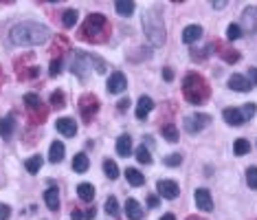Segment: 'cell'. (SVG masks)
<instances>
[{
  "mask_svg": "<svg viewBox=\"0 0 257 220\" xmlns=\"http://www.w3.org/2000/svg\"><path fill=\"white\" fill-rule=\"evenodd\" d=\"M97 110H99V101H97L95 95H84L79 99V112H81V117H84L86 121H90L92 115H95Z\"/></svg>",
  "mask_w": 257,
  "mask_h": 220,
  "instance_id": "cell-9",
  "label": "cell"
},
{
  "mask_svg": "<svg viewBox=\"0 0 257 220\" xmlns=\"http://www.w3.org/2000/svg\"><path fill=\"white\" fill-rule=\"evenodd\" d=\"M158 203H161V198H158L156 194H150V196H147V205H150V207H158Z\"/></svg>",
  "mask_w": 257,
  "mask_h": 220,
  "instance_id": "cell-42",
  "label": "cell"
},
{
  "mask_svg": "<svg viewBox=\"0 0 257 220\" xmlns=\"http://www.w3.org/2000/svg\"><path fill=\"white\" fill-rule=\"evenodd\" d=\"M246 183H249L251 189H257V167L255 165L246 170Z\"/></svg>",
  "mask_w": 257,
  "mask_h": 220,
  "instance_id": "cell-34",
  "label": "cell"
},
{
  "mask_svg": "<svg viewBox=\"0 0 257 220\" xmlns=\"http://www.w3.org/2000/svg\"><path fill=\"white\" fill-rule=\"evenodd\" d=\"M128 108H130V99H121V101H119V110L126 112Z\"/></svg>",
  "mask_w": 257,
  "mask_h": 220,
  "instance_id": "cell-46",
  "label": "cell"
},
{
  "mask_svg": "<svg viewBox=\"0 0 257 220\" xmlns=\"http://www.w3.org/2000/svg\"><path fill=\"white\" fill-rule=\"evenodd\" d=\"M143 31H145V38L152 47H163L165 44V22L161 18V9L154 7V9H147L143 13Z\"/></svg>",
  "mask_w": 257,
  "mask_h": 220,
  "instance_id": "cell-2",
  "label": "cell"
},
{
  "mask_svg": "<svg viewBox=\"0 0 257 220\" xmlns=\"http://www.w3.org/2000/svg\"><path fill=\"white\" fill-rule=\"evenodd\" d=\"M42 163H44V158L40 156V154H35V156L27 158L24 167H27V172H29V174H38V172H40V167H42Z\"/></svg>",
  "mask_w": 257,
  "mask_h": 220,
  "instance_id": "cell-26",
  "label": "cell"
},
{
  "mask_svg": "<svg viewBox=\"0 0 257 220\" xmlns=\"http://www.w3.org/2000/svg\"><path fill=\"white\" fill-rule=\"evenodd\" d=\"M200 38H202V27H200V24H189V27H185V31H183L185 44H193V42H198Z\"/></svg>",
  "mask_w": 257,
  "mask_h": 220,
  "instance_id": "cell-15",
  "label": "cell"
},
{
  "mask_svg": "<svg viewBox=\"0 0 257 220\" xmlns=\"http://www.w3.org/2000/svg\"><path fill=\"white\" fill-rule=\"evenodd\" d=\"M233 152H235L238 156L249 154V152H251V143L246 141V139H235V143H233Z\"/></svg>",
  "mask_w": 257,
  "mask_h": 220,
  "instance_id": "cell-30",
  "label": "cell"
},
{
  "mask_svg": "<svg viewBox=\"0 0 257 220\" xmlns=\"http://www.w3.org/2000/svg\"><path fill=\"white\" fill-rule=\"evenodd\" d=\"M181 163H183V156L181 154H169L165 158V165H172V167H178Z\"/></svg>",
  "mask_w": 257,
  "mask_h": 220,
  "instance_id": "cell-39",
  "label": "cell"
},
{
  "mask_svg": "<svg viewBox=\"0 0 257 220\" xmlns=\"http://www.w3.org/2000/svg\"><path fill=\"white\" fill-rule=\"evenodd\" d=\"M136 158H138L141 163H150V161H152V156H150V152H147L145 146H138V147H136Z\"/></svg>",
  "mask_w": 257,
  "mask_h": 220,
  "instance_id": "cell-38",
  "label": "cell"
},
{
  "mask_svg": "<svg viewBox=\"0 0 257 220\" xmlns=\"http://www.w3.org/2000/svg\"><path fill=\"white\" fill-rule=\"evenodd\" d=\"M126 176H128V183H130L132 187H141L143 183H145V176H143L138 170H134V167H128L126 170Z\"/></svg>",
  "mask_w": 257,
  "mask_h": 220,
  "instance_id": "cell-23",
  "label": "cell"
},
{
  "mask_svg": "<svg viewBox=\"0 0 257 220\" xmlns=\"http://www.w3.org/2000/svg\"><path fill=\"white\" fill-rule=\"evenodd\" d=\"M209 93H211V90H209V84L200 77L198 73H189L187 77L183 79V95L189 104L200 106L209 97Z\"/></svg>",
  "mask_w": 257,
  "mask_h": 220,
  "instance_id": "cell-3",
  "label": "cell"
},
{
  "mask_svg": "<svg viewBox=\"0 0 257 220\" xmlns=\"http://www.w3.org/2000/svg\"><path fill=\"white\" fill-rule=\"evenodd\" d=\"M126 216L130 218V220H141L143 218L141 203L134 201V198H128V201H126Z\"/></svg>",
  "mask_w": 257,
  "mask_h": 220,
  "instance_id": "cell-17",
  "label": "cell"
},
{
  "mask_svg": "<svg viewBox=\"0 0 257 220\" xmlns=\"http://www.w3.org/2000/svg\"><path fill=\"white\" fill-rule=\"evenodd\" d=\"M158 194H161L163 198H169V201H174V198H178V194H181V189L174 181H158Z\"/></svg>",
  "mask_w": 257,
  "mask_h": 220,
  "instance_id": "cell-13",
  "label": "cell"
},
{
  "mask_svg": "<svg viewBox=\"0 0 257 220\" xmlns=\"http://www.w3.org/2000/svg\"><path fill=\"white\" fill-rule=\"evenodd\" d=\"M75 22H77V11L75 9H66V11L62 13V24H64V29L75 27Z\"/></svg>",
  "mask_w": 257,
  "mask_h": 220,
  "instance_id": "cell-29",
  "label": "cell"
},
{
  "mask_svg": "<svg viewBox=\"0 0 257 220\" xmlns=\"http://www.w3.org/2000/svg\"><path fill=\"white\" fill-rule=\"evenodd\" d=\"M60 135L64 137H75L77 135V124L75 119H70V117H64V119H58V124H55Z\"/></svg>",
  "mask_w": 257,
  "mask_h": 220,
  "instance_id": "cell-14",
  "label": "cell"
},
{
  "mask_svg": "<svg viewBox=\"0 0 257 220\" xmlns=\"http://www.w3.org/2000/svg\"><path fill=\"white\" fill-rule=\"evenodd\" d=\"M163 137H165L169 143H176L178 141V130L174 126H165L163 128Z\"/></svg>",
  "mask_w": 257,
  "mask_h": 220,
  "instance_id": "cell-33",
  "label": "cell"
},
{
  "mask_svg": "<svg viewBox=\"0 0 257 220\" xmlns=\"http://www.w3.org/2000/svg\"><path fill=\"white\" fill-rule=\"evenodd\" d=\"M196 207L200 209V212H213V198L211 194H209V189H196Z\"/></svg>",
  "mask_w": 257,
  "mask_h": 220,
  "instance_id": "cell-12",
  "label": "cell"
},
{
  "mask_svg": "<svg viewBox=\"0 0 257 220\" xmlns=\"http://www.w3.org/2000/svg\"><path fill=\"white\" fill-rule=\"evenodd\" d=\"M106 33H108V22H106V16L101 13H90L86 18V22L81 24V31H79V38L86 40V42H104L106 40Z\"/></svg>",
  "mask_w": 257,
  "mask_h": 220,
  "instance_id": "cell-4",
  "label": "cell"
},
{
  "mask_svg": "<svg viewBox=\"0 0 257 220\" xmlns=\"http://www.w3.org/2000/svg\"><path fill=\"white\" fill-rule=\"evenodd\" d=\"M211 124V117L204 115V112H193V115L185 117V130L189 132V135H196V132L204 130V126Z\"/></svg>",
  "mask_w": 257,
  "mask_h": 220,
  "instance_id": "cell-7",
  "label": "cell"
},
{
  "mask_svg": "<svg viewBox=\"0 0 257 220\" xmlns=\"http://www.w3.org/2000/svg\"><path fill=\"white\" fill-rule=\"evenodd\" d=\"M44 203H46V207H49L51 212H58L60 209V192H58V187L55 185H51L44 192Z\"/></svg>",
  "mask_w": 257,
  "mask_h": 220,
  "instance_id": "cell-16",
  "label": "cell"
},
{
  "mask_svg": "<svg viewBox=\"0 0 257 220\" xmlns=\"http://www.w3.org/2000/svg\"><path fill=\"white\" fill-rule=\"evenodd\" d=\"M24 104H27V110H29L31 119H33L35 124H40V121L46 117V108H44L42 99H40L35 93H27V95H24Z\"/></svg>",
  "mask_w": 257,
  "mask_h": 220,
  "instance_id": "cell-6",
  "label": "cell"
},
{
  "mask_svg": "<svg viewBox=\"0 0 257 220\" xmlns=\"http://www.w3.org/2000/svg\"><path fill=\"white\" fill-rule=\"evenodd\" d=\"M117 152L121 156H130L132 154V137L130 135H121L117 139Z\"/></svg>",
  "mask_w": 257,
  "mask_h": 220,
  "instance_id": "cell-21",
  "label": "cell"
},
{
  "mask_svg": "<svg viewBox=\"0 0 257 220\" xmlns=\"http://www.w3.org/2000/svg\"><path fill=\"white\" fill-rule=\"evenodd\" d=\"M13 130H15L13 117H2V119H0V137H2V139H11Z\"/></svg>",
  "mask_w": 257,
  "mask_h": 220,
  "instance_id": "cell-22",
  "label": "cell"
},
{
  "mask_svg": "<svg viewBox=\"0 0 257 220\" xmlns=\"http://www.w3.org/2000/svg\"><path fill=\"white\" fill-rule=\"evenodd\" d=\"M90 64L95 66L97 73H106V62H104V60L95 58V55H90V53H84V51H75V55H73V64H70V69H73V73L77 75V77L88 79Z\"/></svg>",
  "mask_w": 257,
  "mask_h": 220,
  "instance_id": "cell-5",
  "label": "cell"
},
{
  "mask_svg": "<svg viewBox=\"0 0 257 220\" xmlns=\"http://www.w3.org/2000/svg\"><path fill=\"white\" fill-rule=\"evenodd\" d=\"M70 218H73V220H86V214L81 212V209H73V214H70Z\"/></svg>",
  "mask_w": 257,
  "mask_h": 220,
  "instance_id": "cell-43",
  "label": "cell"
},
{
  "mask_svg": "<svg viewBox=\"0 0 257 220\" xmlns=\"http://www.w3.org/2000/svg\"><path fill=\"white\" fill-rule=\"evenodd\" d=\"M9 218H11V207L0 203V220H9Z\"/></svg>",
  "mask_w": 257,
  "mask_h": 220,
  "instance_id": "cell-41",
  "label": "cell"
},
{
  "mask_svg": "<svg viewBox=\"0 0 257 220\" xmlns=\"http://www.w3.org/2000/svg\"><path fill=\"white\" fill-rule=\"evenodd\" d=\"M51 75H53V77H58V75L62 73V60L58 58V60H53V62H51V71H49Z\"/></svg>",
  "mask_w": 257,
  "mask_h": 220,
  "instance_id": "cell-40",
  "label": "cell"
},
{
  "mask_svg": "<svg viewBox=\"0 0 257 220\" xmlns=\"http://www.w3.org/2000/svg\"><path fill=\"white\" fill-rule=\"evenodd\" d=\"M152 108H154V101H152L147 95H143L141 99H138V104H136V117H138L141 121L147 119V115L152 112Z\"/></svg>",
  "mask_w": 257,
  "mask_h": 220,
  "instance_id": "cell-18",
  "label": "cell"
},
{
  "mask_svg": "<svg viewBox=\"0 0 257 220\" xmlns=\"http://www.w3.org/2000/svg\"><path fill=\"white\" fill-rule=\"evenodd\" d=\"M161 220H176V216L174 214H165V216H161Z\"/></svg>",
  "mask_w": 257,
  "mask_h": 220,
  "instance_id": "cell-48",
  "label": "cell"
},
{
  "mask_svg": "<svg viewBox=\"0 0 257 220\" xmlns=\"http://www.w3.org/2000/svg\"><path fill=\"white\" fill-rule=\"evenodd\" d=\"M249 81L251 84H257V69L253 66V69H249Z\"/></svg>",
  "mask_w": 257,
  "mask_h": 220,
  "instance_id": "cell-44",
  "label": "cell"
},
{
  "mask_svg": "<svg viewBox=\"0 0 257 220\" xmlns=\"http://www.w3.org/2000/svg\"><path fill=\"white\" fill-rule=\"evenodd\" d=\"M229 88L235 90V93H249V90L253 88V84H251L249 77H244V75L233 73V75L229 77Z\"/></svg>",
  "mask_w": 257,
  "mask_h": 220,
  "instance_id": "cell-11",
  "label": "cell"
},
{
  "mask_svg": "<svg viewBox=\"0 0 257 220\" xmlns=\"http://www.w3.org/2000/svg\"><path fill=\"white\" fill-rule=\"evenodd\" d=\"M227 7V0H215L213 2V9H224Z\"/></svg>",
  "mask_w": 257,
  "mask_h": 220,
  "instance_id": "cell-47",
  "label": "cell"
},
{
  "mask_svg": "<svg viewBox=\"0 0 257 220\" xmlns=\"http://www.w3.org/2000/svg\"><path fill=\"white\" fill-rule=\"evenodd\" d=\"M51 38V29L40 22H20L11 27L9 40L15 47H40Z\"/></svg>",
  "mask_w": 257,
  "mask_h": 220,
  "instance_id": "cell-1",
  "label": "cell"
},
{
  "mask_svg": "<svg viewBox=\"0 0 257 220\" xmlns=\"http://www.w3.org/2000/svg\"><path fill=\"white\" fill-rule=\"evenodd\" d=\"M222 115H224V119H227L229 126H244L246 124L244 117H242V112H240V108H227Z\"/></svg>",
  "mask_w": 257,
  "mask_h": 220,
  "instance_id": "cell-19",
  "label": "cell"
},
{
  "mask_svg": "<svg viewBox=\"0 0 257 220\" xmlns=\"http://www.w3.org/2000/svg\"><path fill=\"white\" fill-rule=\"evenodd\" d=\"M88 165H90V161H88V156H86V154H81V152H79V154H75V158H73V170L75 172H86V170H88Z\"/></svg>",
  "mask_w": 257,
  "mask_h": 220,
  "instance_id": "cell-27",
  "label": "cell"
},
{
  "mask_svg": "<svg viewBox=\"0 0 257 220\" xmlns=\"http://www.w3.org/2000/svg\"><path fill=\"white\" fill-rule=\"evenodd\" d=\"M255 110H257V106H255V104H244V106H242V108H240V112H242V117H244V121L253 119Z\"/></svg>",
  "mask_w": 257,
  "mask_h": 220,
  "instance_id": "cell-35",
  "label": "cell"
},
{
  "mask_svg": "<svg viewBox=\"0 0 257 220\" xmlns=\"http://www.w3.org/2000/svg\"><path fill=\"white\" fill-rule=\"evenodd\" d=\"M106 88H108V93H123V90L128 88V79H126V75L121 73V71H115V73L108 77V84H106Z\"/></svg>",
  "mask_w": 257,
  "mask_h": 220,
  "instance_id": "cell-10",
  "label": "cell"
},
{
  "mask_svg": "<svg viewBox=\"0 0 257 220\" xmlns=\"http://www.w3.org/2000/svg\"><path fill=\"white\" fill-rule=\"evenodd\" d=\"M227 38L231 40V42H235V40H240L242 38V29H240V24H229V29H227Z\"/></svg>",
  "mask_w": 257,
  "mask_h": 220,
  "instance_id": "cell-32",
  "label": "cell"
},
{
  "mask_svg": "<svg viewBox=\"0 0 257 220\" xmlns=\"http://www.w3.org/2000/svg\"><path fill=\"white\" fill-rule=\"evenodd\" d=\"M143 141H145V147H147V146H154V139H152V137H145Z\"/></svg>",
  "mask_w": 257,
  "mask_h": 220,
  "instance_id": "cell-49",
  "label": "cell"
},
{
  "mask_svg": "<svg viewBox=\"0 0 257 220\" xmlns=\"http://www.w3.org/2000/svg\"><path fill=\"white\" fill-rule=\"evenodd\" d=\"M220 55H222V58L227 60L229 64H235V62H238V60H240V53H238V51H233V49L222 51V53H220Z\"/></svg>",
  "mask_w": 257,
  "mask_h": 220,
  "instance_id": "cell-37",
  "label": "cell"
},
{
  "mask_svg": "<svg viewBox=\"0 0 257 220\" xmlns=\"http://www.w3.org/2000/svg\"><path fill=\"white\" fill-rule=\"evenodd\" d=\"M240 29H242V33H255L257 31V7L255 4H249V7L242 11Z\"/></svg>",
  "mask_w": 257,
  "mask_h": 220,
  "instance_id": "cell-8",
  "label": "cell"
},
{
  "mask_svg": "<svg viewBox=\"0 0 257 220\" xmlns=\"http://www.w3.org/2000/svg\"><path fill=\"white\" fill-rule=\"evenodd\" d=\"M106 212L110 216H119V201H117V196H110L106 201Z\"/></svg>",
  "mask_w": 257,
  "mask_h": 220,
  "instance_id": "cell-31",
  "label": "cell"
},
{
  "mask_svg": "<svg viewBox=\"0 0 257 220\" xmlns=\"http://www.w3.org/2000/svg\"><path fill=\"white\" fill-rule=\"evenodd\" d=\"M51 104H53V108H64V93H62V90H55V93L51 95Z\"/></svg>",
  "mask_w": 257,
  "mask_h": 220,
  "instance_id": "cell-36",
  "label": "cell"
},
{
  "mask_svg": "<svg viewBox=\"0 0 257 220\" xmlns=\"http://www.w3.org/2000/svg\"><path fill=\"white\" fill-rule=\"evenodd\" d=\"M77 194H79L81 201L90 203L92 198H95V187H92L90 183H79V187H77Z\"/></svg>",
  "mask_w": 257,
  "mask_h": 220,
  "instance_id": "cell-25",
  "label": "cell"
},
{
  "mask_svg": "<svg viewBox=\"0 0 257 220\" xmlns=\"http://www.w3.org/2000/svg\"><path fill=\"white\" fill-rule=\"evenodd\" d=\"M104 172H106V176L110 178V181H115V178L119 176V165H117L112 158H108V161H104Z\"/></svg>",
  "mask_w": 257,
  "mask_h": 220,
  "instance_id": "cell-28",
  "label": "cell"
},
{
  "mask_svg": "<svg viewBox=\"0 0 257 220\" xmlns=\"http://www.w3.org/2000/svg\"><path fill=\"white\" fill-rule=\"evenodd\" d=\"M163 79H167V81L174 79V71L169 69V66H167V69H163Z\"/></svg>",
  "mask_w": 257,
  "mask_h": 220,
  "instance_id": "cell-45",
  "label": "cell"
},
{
  "mask_svg": "<svg viewBox=\"0 0 257 220\" xmlns=\"http://www.w3.org/2000/svg\"><path fill=\"white\" fill-rule=\"evenodd\" d=\"M64 152H66L64 143H62V141H53V143H51V150H49V161L51 163H60L62 158H64Z\"/></svg>",
  "mask_w": 257,
  "mask_h": 220,
  "instance_id": "cell-20",
  "label": "cell"
},
{
  "mask_svg": "<svg viewBox=\"0 0 257 220\" xmlns=\"http://www.w3.org/2000/svg\"><path fill=\"white\" fill-rule=\"evenodd\" d=\"M115 9L121 16H132V13H134V2H132V0H117Z\"/></svg>",
  "mask_w": 257,
  "mask_h": 220,
  "instance_id": "cell-24",
  "label": "cell"
}]
</instances>
